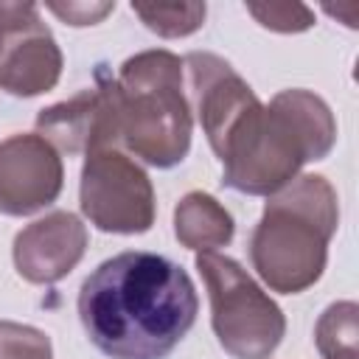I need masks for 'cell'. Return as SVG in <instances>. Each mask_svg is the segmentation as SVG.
Returning <instances> with one entry per match:
<instances>
[{
    "mask_svg": "<svg viewBox=\"0 0 359 359\" xmlns=\"http://www.w3.org/2000/svg\"><path fill=\"white\" fill-rule=\"evenodd\" d=\"M121 143L154 168H171L191 149V104L182 90V59L171 50H140L118 70Z\"/></svg>",
    "mask_w": 359,
    "mask_h": 359,
    "instance_id": "obj_4",
    "label": "cell"
},
{
    "mask_svg": "<svg viewBox=\"0 0 359 359\" xmlns=\"http://www.w3.org/2000/svg\"><path fill=\"white\" fill-rule=\"evenodd\" d=\"M236 222L230 210L205 191L185 194L174 208V236L182 247L196 252H216L233 241Z\"/></svg>",
    "mask_w": 359,
    "mask_h": 359,
    "instance_id": "obj_12",
    "label": "cell"
},
{
    "mask_svg": "<svg viewBox=\"0 0 359 359\" xmlns=\"http://www.w3.org/2000/svg\"><path fill=\"white\" fill-rule=\"evenodd\" d=\"M337 227L339 199L334 185L323 174L294 177L264 205L250 238L252 269L272 292H306L325 269Z\"/></svg>",
    "mask_w": 359,
    "mask_h": 359,
    "instance_id": "obj_3",
    "label": "cell"
},
{
    "mask_svg": "<svg viewBox=\"0 0 359 359\" xmlns=\"http://www.w3.org/2000/svg\"><path fill=\"white\" fill-rule=\"evenodd\" d=\"M0 359H53V345L34 325L0 320Z\"/></svg>",
    "mask_w": 359,
    "mask_h": 359,
    "instance_id": "obj_15",
    "label": "cell"
},
{
    "mask_svg": "<svg viewBox=\"0 0 359 359\" xmlns=\"http://www.w3.org/2000/svg\"><path fill=\"white\" fill-rule=\"evenodd\" d=\"M36 135H42L56 151L79 154L101 146L121 143V90L104 70L95 73V84L73 98L53 104L36 115Z\"/></svg>",
    "mask_w": 359,
    "mask_h": 359,
    "instance_id": "obj_8",
    "label": "cell"
},
{
    "mask_svg": "<svg viewBox=\"0 0 359 359\" xmlns=\"http://www.w3.org/2000/svg\"><path fill=\"white\" fill-rule=\"evenodd\" d=\"M196 269L210 297V323L219 345L236 359H269L286 334L280 306L238 261L222 252H199Z\"/></svg>",
    "mask_w": 359,
    "mask_h": 359,
    "instance_id": "obj_5",
    "label": "cell"
},
{
    "mask_svg": "<svg viewBox=\"0 0 359 359\" xmlns=\"http://www.w3.org/2000/svg\"><path fill=\"white\" fill-rule=\"evenodd\" d=\"M48 8L65 20L67 25H95L107 14L115 11V3H87V0H67V3H48Z\"/></svg>",
    "mask_w": 359,
    "mask_h": 359,
    "instance_id": "obj_17",
    "label": "cell"
},
{
    "mask_svg": "<svg viewBox=\"0 0 359 359\" xmlns=\"http://www.w3.org/2000/svg\"><path fill=\"white\" fill-rule=\"evenodd\" d=\"M3 34H6V8H3V0H0V48H3Z\"/></svg>",
    "mask_w": 359,
    "mask_h": 359,
    "instance_id": "obj_18",
    "label": "cell"
},
{
    "mask_svg": "<svg viewBox=\"0 0 359 359\" xmlns=\"http://www.w3.org/2000/svg\"><path fill=\"white\" fill-rule=\"evenodd\" d=\"M132 11L143 20V25L165 39L188 36L205 22V3H132Z\"/></svg>",
    "mask_w": 359,
    "mask_h": 359,
    "instance_id": "obj_14",
    "label": "cell"
},
{
    "mask_svg": "<svg viewBox=\"0 0 359 359\" xmlns=\"http://www.w3.org/2000/svg\"><path fill=\"white\" fill-rule=\"evenodd\" d=\"M87 250V227L70 210H53L14 238V266L28 283H56L76 269Z\"/></svg>",
    "mask_w": 359,
    "mask_h": 359,
    "instance_id": "obj_11",
    "label": "cell"
},
{
    "mask_svg": "<svg viewBox=\"0 0 359 359\" xmlns=\"http://www.w3.org/2000/svg\"><path fill=\"white\" fill-rule=\"evenodd\" d=\"M79 205L90 224L121 236L146 233L157 213L149 174L121 146H101L84 154Z\"/></svg>",
    "mask_w": 359,
    "mask_h": 359,
    "instance_id": "obj_6",
    "label": "cell"
},
{
    "mask_svg": "<svg viewBox=\"0 0 359 359\" xmlns=\"http://www.w3.org/2000/svg\"><path fill=\"white\" fill-rule=\"evenodd\" d=\"M247 11L269 31L297 34L314 25V11L303 3H250Z\"/></svg>",
    "mask_w": 359,
    "mask_h": 359,
    "instance_id": "obj_16",
    "label": "cell"
},
{
    "mask_svg": "<svg viewBox=\"0 0 359 359\" xmlns=\"http://www.w3.org/2000/svg\"><path fill=\"white\" fill-rule=\"evenodd\" d=\"M182 67H188L191 98L202 132L208 135L213 154H219L236 129L261 107V101L252 87L216 53L194 50L182 59Z\"/></svg>",
    "mask_w": 359,
    "mask_h": 359,
    "instance_id": "obj_9",
    "label": "cell"
},
{
    "mask_svg": "<svg viewBox=\"0 0 359 359\" xmlns=\"http://www.w3.org/2000/svg\"><path fill=\"white\" fill-rule=\"evenodd\" d=\"M65 165L59 151L36 132L0 143V213L31 216L62 194Z\"/></svg>",
    "mask_w": 359,
    "mask_h": 359,
    "instance_id": "obj_10",
    "label": "cell"
},
{
    "mask_svg": "<svg viewBox=\"0 0 359 359\" xmlns=\"http://www.w3.org/2000/svg\"><path fill=\"white\" fill-rule=\"evenodd\" d=\"M196 311L191 275L143 250L107 258L79 289L84 334L109 359H165L191 331Z\"/></svg>",
    "mask_w": 359,
    "mask_h": 359,
    "instance_id": "obj_1",
    "label": "cell"
},
{
    "mask_svg": "<svg viewBox=\"0 0 359 359\" xmlns=\"http://www.w3.org/2000/svg\"><path fill=\"white\" fill-rule=\"evenodd\" d=\"M314 342L323 359H359V306L331 303L314 325Z\"/></svg>",
    "mask_w": 359,
    "mask_h": 359,
    "instance_id": "obj_13",
    "label": "cell"
},
{
    "mask_svg": "<svg viewBox=\"0 0 359 359\" xmlns=\"http://www.w3.org/2000/svg\"><path fill=\"white\" fill-rule=\"evenodd\" d=\"M334 143L337 121L331 107L311 90H280L247 118L219 154L222 182L238 194L272 196L306 163L323 160Z\"/></svg>",
    "mask_w": 359,
    "mask_h": 359,
    "instance_id": "obj_2",
    "label": "cell"
},
{
    "mask_svg": "<svg viewBox=\"0 0 359 359\" xmlns=\"http://www.w3.org/2000/svg\"><path fill=\"white\" fill-rule=\"evenodd\" d=\"M6 34L0 48V90L31 98L56 87L62 76V50L34 3L3 0Z\"/></svg>",
    "mask_w": 359,
    "mask_h": 359,
    "instance_id": "obj_7",
    "label": "cell"
}]
</instances>
